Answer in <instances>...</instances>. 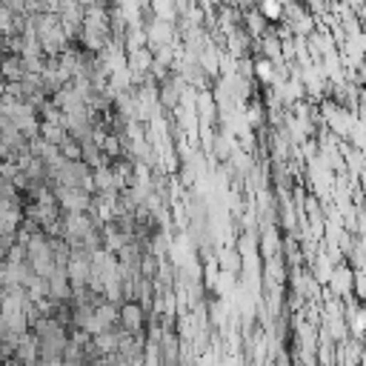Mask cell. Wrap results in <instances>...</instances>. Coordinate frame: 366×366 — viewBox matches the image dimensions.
I'll use <instances>...</instances> for the list:
<instances>
[{
  "label": "cell",
  "instance_id": "obj_2",
  "mask_svg": "<svg viewBox=\"0 0 366 366\" xmlns=\"http://www.w3.org/2000/svg\"><path fill=\"white\" fill-rule=\"evenodd\" d=\"M263 9H266V15H269V18H278V12H281V6H278V4H272V0H266V6H263Z\"/></svg>",
  "mask_w": 366,
  "mask_h": 366
},
{
  "label": "cell",
  "instance_id": "obj_1",
  "mask_svg": "<svg viewBox=\"0 0 366 366\" xmlns=\"http://www.w3.org/2000/svg\"><path fill=\"white\" fill-rule=\"evenodd\" d=\"M120 318L126 320V326H129V329H137V326H140V320H143V312L132 303V306H126V309H123V315H120Z\"/></svg>",
  "mask_w": 366,
  "mask_h": 366
}]
</instances>
